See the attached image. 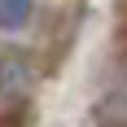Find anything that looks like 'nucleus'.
Returning <instances> with one entry per match:
<instances>
[{
    "label": "nucleus",
    "instance_id": "nucleus-1",
    "mask_svg": "<svg viewBox=\"0 0 127 127\" xmlns=\"http://www.w3.org/2000/svg\"><path fill=\"white\" fill-rule=\"evenodd\" d=\"M31 9H35V0H0V31H18V26H26Z\"/></svg>",
    "mask_w": 127,
    "mask_h": 127
},
{
    "label": "nucleus",
    "instance_id": "nucleus-2",
    "mask_svg": "<svg viewBox=\"0 0 127 127\" xmlns=\"http://www.w3.org/2000/svg\"><path fill=\"white\" fill-rule=\"evenodd\" d=\"M101 127H127V83L114 92V96H105V105H101Z\"/></svg>",
    "mask_w": 127,
    "mask_h": 127
}]
</instances>
